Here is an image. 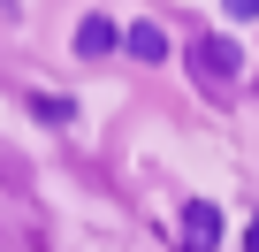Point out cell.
Returning <instances> with one entry per match:
<instances>
[{
	"mask_svg": "<svg viewBox=\"0 0 259 252\" xmlns=\"http://www.w3.org/2000/svg\"><path fill=\"white\" fill-rule=\"evenodd\" d=\"M107 46H122V31H114L107 16H84V23H76V54H107Z\"/></svg>",
	"mask_w": 259,
	"mask_h": 252,
	"instance_id": "cell-4",
	"label": "cell"
},
{
	"mask_svg": "<svg viewBox=\"0 0 259 252\" xmlns=\"http://www.w3.org/2000/svg\"><path fill=\"white\" fill-rule=\"evenodd\" d=\"M122 54H130V61H168V31H160V23H130V31H122Z\"/></svg>",
	"mask_w": 259,
	"mask_h": 252,
	"instance_id": "cell-3",
	"label": "cell"
},
{
	"mask_svg": "<svg viewBox=\"0 0 259 252\" xmlns=\"http://www.w3.org/2000/svg\"><path fill=\"white\" fill-rule=\"evenodd\" d=\"M191 69H198V77H236L244 54H236V39H198V46H191Z\"/></svg>",
	"mask_w": 259,
	"mask_h": 252,
	"instance_id": "cell-2",
	"label": "cell"
},
{
	"mask_svg": "<svg viewBox=\"0 0 259 252\" xmlns=\"http://www.w3.org/2000/svg\"><path fill=\"white\" fill-rule=\"evenodd\" d=\"M244 252H259V222H251V229H244Z\"/></svg>",
	"mask_w": 259,
	"mask_h": 252,
	"instance_id": "cell-6",
	"label": "cell"
},
{
	"mask_svg": "<svg viewBox=\"0 0 259 252\" xmlns=\"http://www.w3.org/2000/svg\"><path fill=\"white\" fill-rule=\"evenodd\" d=\"M213 244H221V206L191 199L183 206V252H213Z\"/></svg>",
	"mask_w": 259,
	"mask_h": 252,
	"instance_id": "cell-1",
	"label": "cell"
},
{
	"mask_svg": "<svg viewBox=\"0 0 259 252\" xmlns=\"http://www.w3.org/2000/svg\"><path fill=\"white\" fill-rule=\"evenodd\" d=\"M221 8H229V23H251V16H259V0H221Z\"/></svg>",
	"mask_w": 259,
	"mask_h": 252,
	"instance_id": "cell-5",
	"label": "cell"
}]
</instances>
